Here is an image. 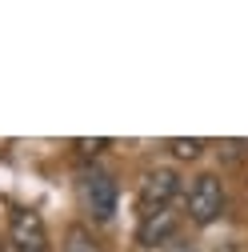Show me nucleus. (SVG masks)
<instances>
[{"label": "nucleus", "mask_w": 248, "mask_h": 252, "mask_svg": "<svg viewBox=\"0 0 248 252\" xmlns=\"http://www.w3.org/2000/svg\"><path fill=\"white\" fill-rule=\"evenodd\" d=\"M76 192H80V204L92 220H112L116 212V180L100 168H84L80 180H76Z\"/></svg>", "instance_id": "f257e3e1"}, {"label": "nucleus", "mask_w": 248, "mask_h": 252, "mask_svg": "<svg viewBox=\"0 0 248 252\" xmlns=\"http://www.w3.org/2000/svg\"><path fill=\"white\" fill-rule=\"evenodd\" d=\"M224 212V184L220 176H212V172H200L192 184H188V216H192V224H212V220H220Z\"/></svg>", "instance_id": "f03ea898"}, {"label": "nucleus", "mask_w": 248, "mask_h": 252, "mask_svg": "<svg viewBox=\"0 0 248 252\" xmlns=\"http://www.w3.org/2000/svg\"><path fill=\"white\" fill-rule=\"evenodd\" d=\"M8 240L16 252H44L48 248V232H44V220L32 208H12L8 216Z\"/></svg>", "instance_id": "7ed1b4c3"}, {"label": "nucleus", "mask_w": 248, "mask_h": 252, "mask_svg": "<svg viewBox=\"0 0 248 252\" xmlns=\"http://www.w3.org/2000/svg\"><path fill=\"white\" fill-rule=\"evenodd\" d=\"M180 192V172L176 168H152L140 180V208H168V200Z\"/></svg>", "instance_id": "20e7f679"}, {"label": "nucleus", "mask_w": 248, "mask_h": 252, "mask_svg": "<svg viewBox=\"0 0 248 252\" xmlns=\"http://www.w3.org/2000/svg\"><path fill=\"white\" fill-rule=\"evenodd\" d=\"M176 232V212L172 208H144L140 224H136V244L140 248H156L164 240H172Z\"/></svg>", "instance_id": "39448f33"}, {"label": "nucleus", "mask_w": 248, "mask_h": 252, "mask_svg": "<svg viewBox=\"0 0 248 252\" xmlns=\"http://www.w3.org/2000/svg\"><path fill=\"white\" fill-rule=\"evenodd\" d=\"M204 140L200 136H172L168 140V152L176 156V160H200V156H204Z\"/></svg>", "instance_id": "423d86ee"}, {"label": "nucleus", "mask_w": 248, "mask_h": 252, "mask_svg": "<svg viewBox=\"0 0 248 252\" xmlns=\"http://www.w3.org/2000/svg\"><path fill=\"white\" fill-rule=\"evenodd\" d=\"M64 252H104V248H100L96 240H92L84 228H72V232H68V244H64Z\"/></svg>", "instance_id": "0eeeda50"}, {"label": "nucleus", "mask_w": 248, "mask_h": 252, "mask_svg": "<svg viewBox=\"0 0 248 252\" xmlns=\"http://www.w3.org/2000/svg\"><path fill=\"white\" fill-rule=\"evenodd\" d=\"M72 148L84 156V160H92V156H100V152L108 148V140H104V136H80V140H72Z\"/></svg>", "instance_id": "6e6552de"}, {"label": "nucleus", "mask_w": 248, "mask_h": 252, "mask_svg": "<svg viewBox=\"0 0 248 252\" xmlns=\"http://www.w3.org/2000/svg\"><path fill=\"white\" fill-rule=\"evenodd\" d=\"M244 148H248L244 140H224V144H220V156H224V160H240Z\"/></svg>", "instance_id": "1a4fd4ad"}, {"label": "nucleus", "mask_w": 248, "mask_h": 252, "mask_svg": "<svg viewBox=\"0 0 248 252\" xmlns=\"http://www.w3.org/2000/svg\"><path fill=\"white\" fill-rule=\"evenodd\" d=\"M168 252H196V244H192V240H188V244L176 240V244H168Z\"/></svg>", "instance_id": "9d476101"}, {"label": "nucleus", "mask_w": 248, "mask_h": 252, "mask_svg": "<svg viewBox=\"0 0 248 252\" xmlns=\"http://www.w3.org/2000/svg\"><path fill=\"white\" fill-rule=\"evenodd\" d=\"M212 252H240V248H236V244H216Z\"/></svg>", "instance_id": "9b49d317"}]
</instances>
